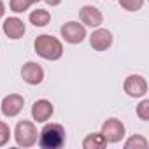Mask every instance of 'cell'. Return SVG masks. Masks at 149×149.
Segmentation results:
<instances>
[{
  "mask_svg": "<svg viewBox=\"0 0 149 149\" xmlns=\"http://www.w3.org/2000/svg\"><path fill=\"white\" fill-rule=\"evenodd\" d=\"M51 21V14L46 9H35L30 13V23L33 26H46Z\"/></svg>",
  "mask_w": 149,
  "mask_h": 149,
  "instance_id": "14",
  "label": "cell"
},
{
  "mask_svg": "<svg viewBox=\"0 0 149 149\" xmlns=\"http://www.w3.org/2000/svg\"><path fill=\"white\" fill-rule=\"evenodd\" d=\"M123 90L128 97L132 98H140L147 93V81L139 76V74H132V76H128L123 83Z\"/></svg>",
  "mask_w": 149,
  "mask_h": 149,
  "instance_id": "6",
  "label": "cell"
},
{
  "mask_svg": "<svg viewBox=\"0 0 149 149\" xmlns=\"http://www.w3.org/2000/svg\"><path fill=\"white\" fill-rule=\"evenodd\" d=\"M37 2H40V0H32V4H37Z\"/></svg>",
  "mask_w": 149,
  "mask_h": 149,
  "instance_id": "22",
  "label": "cell"
},
{
  "mask_svg": "<svg viewBox=\"0 0 149 149\" xmlns=\"http://www.w3.org/2000/svg\"><path fill=\"white\" fill-rule=\"evenodd\" d=\"M21 77L26 84L37 86L44 81V68L35 61H26L21 68Z\"/></svg>",
  "mask_w": 149,
  "mask_h": 149,
  "instance_id": "7",
  "label": "cell"
},
{
  "mask_svg": "<svg viewBox=\"0 0 149 149\" xmlns=\"http://www.w3.org/2000/svg\"><path fill=\"white\" fill-rule=\"evenodd\" d=\"M60 33L65 39V42H68V44H81L86 39V28L79 21H68V23H65L60 28Z\"/></svg>",
  "mask_w": 149,
  "mask_h": 149,
  "instance_id": "5",
  "label": "cell"
},
{
  "mask_svg": "<svg viewBox=\"0 0 149 149\" xmlns=\"http://www.w3.org/2000/svg\"><path fill=\"white\" fill-rule=\"evenodd\" d=\"M23 105H25V98L21 95H18V93L7 95L2 100V114L6 118H16L23 111Z\"/></svg>",
  "mask_w": 149,
  "mask_h": 149,
  "instance_id": "8",
  "label": "cell"
},
{
  "mask_svg": "<svg viewBox=\"0 0 149 149\" xmlns=\"http://www.w3.org/2000/svg\"><path fill=\"white\" fill-rule=\"evenodd\" d=\"M53 112H54V107H53V104L49 100H44L42 98V100L33 102V105H32V118L37 123L49 121V118L53 116Z\"/></svg>",
  "mask_w": 149,
  "mask_h": 149,
  "instance_id": "11",
  "label": "cell"
},
{
  "mask_svg": "<svg viewBox=\"0 0 149 149\" xmlns=\"http://www.w3.org/2000/svg\"><path fill=\"white\" fill-rule=\"evenodd\" d=\"M37 140H39V146L42 149H60L67 140V133H65V128L61 125L46 121Z\"/></svg>",
  "mask_w": 149,
  "mask_h": 149,
  "instance_id": "1",
  "label": "cell"
},
{
  "mask_svg": "<svg viewBox=\"0 0 149 149\" xmlns=\"http://www.w3.org/2000/svg\"><path fill=\"white\" fill-rule=\"evenodd\" d=\"M105 146H107V140L104 139L102 133H90L83 140V147L84 149H104Z\"/></svg>",
  "mask_w": 149,
  "mask_h": 149,
  "instance_id": "13",
  "label": "cell"
},
{
  "mask_svg": "<svg viewBox=\"0 0 149 149\" xmlns=\"http://www.w3.org/2000/svg\"><path fill=\"white\" fill-rule=\"evenodd\" d=\"M137 116L142 119V121H149V100H142L139 105H137Z\"/></svg>",
  "mask_w": 149,
  "mask_h": 149,
  "instance_id": "19",
  "label": "cell"
},
{
  "mask_svg": "<svg viewBox=\"0 0 149 149\" xmlns=\"http://www.w3.org/2000/svg\"><path fill=\"white\" fill-rule=\"evenodd\" d=\"M2 28H4V33H6L9 39H13V40L21 39V37L25 35V32H26L25 23H23L19 18H7V19L4 21Z\"/></svg>",
  "mask_w": 149,
  "mask_h": 149,
  "instance_id": "12",
  "label": "cell"
},
{
  "mask_svg": "<svg viewBox=\"0 0 149 149\" xmlns=\"http://www.w3.org/2000/svg\"><path fill=\"white\" fill-rule=\"evenodd\" d=\"M79 19L84 26H91V28H98L104 23V14L100 13V9H97L95 6H84L79 11Z\"/></svg>",
  "mask_w": 149,
  "mask_h": 149,
  "instance_id": "9",
  "label": "cell"
},
{
  "mask_svg": "<svg viewBox=\"0 0 149 149\" xmlns=\"http://www.w3.org/2000/svg\"><path fill=\"white\" fill-rule=\"evenodd\" d=\"M33 49H35V53H37L40 58L49 60V61H56V60H60L61 54H63V44H61L56 37L46 35V33H44V35H39V37L35 39Z\"/></svg>",
  "mask_w": 149,
  "mask_h": 149,
  "instance_id": "2",
  "label": "cell"
},
{
  "mask_svg": "<svg viewBox=\"0 0 149 149\" xmlns=\"http://www.w3.org/2000/svg\"><path fill=\"white\" fill-rule=\"evenodd\" d=\"M30 6H32V0H11V2H9L11 11H13V13H16V14L28 11V9H30Z\"/></svg>",
  "mask_w": 149,
  "mask_h": 149,
  "instance_id": "16",
  "label": "cell"
},
{
  "mask_svg": "<svg viewBox=\"0 0 149 149\" xmlns=\"http://www.w3.org/2000/svg\"><path fill=\"white\" fill-rule=\"evenodd\" d=\"M90 46L95 51H107L112 46V33L107 28H97L90 35Z\"/></svg>",
  "mask_w": 149,
  "mask_h": 149,
  "instance_id": "10",
  "label": "cell"
},
{
  "mask_svg": "<svg viewBox=\"0 0 149 149\" xmlns=\"http://www.w3.org/2000/svg\"><path fill=\"white\" fill-rule=\"evenodd\" d=\"M100 133L104 135L107 144H116V142L123 140V137H125V125L118 118H109L107 121H104Z\"/></svg>",
  "mask_w": 149,
  "mask_h": 149,
  "instance_id": "4",
  "label": "cell"
},
{
  "mask_svg": "<svg viewBox=\"0 0 149 149\" xmlns=\"http://www.w3.org/2000/svg\"><path fill=\"white\" fill-rule=\"evenodd\" d=\"M119 6L128 11V13H135V11H140L142 6H144V0H119Z\"/></svg>",
  "mask_w": 149,
  "mask_h": 149,
  "instance_id": "17",
  "label": "cell"
},
{
  "mask_svg": "<svg viewBox=\"0 0 149 149\" xmlns=\"http://www.w3.org/2000/svg\"><path fill=\"white\" fill-rule=\"evenodd\" d=\"M4 14H6V6H4V2L0 0V19L4 18Z\"/></svg>",
  "mask_w": 149,
  "mask_h": 149,
  "instance_id": "21",
  "label": "cell"
},
{
  "mask_svg": "<svg viewBox=\"0 0 149 149\" xmlns=\"http://www.w3.org/2000/svg\"><path fill=\"white\" fill-rule=\"evenodd\" d=\"M11 139V128L7 123L4 121H0V147H4Z\"/></svg>",
  "mask_w": 149,
  "mask_h": 149,
  "instance_id": "18",
  "label": "cell"
},
{
  "mask_svg": "<svg viewBox=\"0 0 149 149\" xmlns=\"http://www.w3.org/2000/svg\"><path fill=\"white\" fill-rule=\"evenodd\" d=\"M37 139H39V132H37V126L32 123V121H19L14 128V140L19 147H32L37 144Z\"/></svg>",
  "mask_w": 149,
  "mask_h": 149,
  "instance_id": "3",
  "label": "cell"
},
{
  "mask_svg": "<svg viewBox=\"0 0 149 149\" xmlns=\"http://www.w3.org/2000/svg\"><path fill=\"white\" fill-rule=\"evenodd\" d=\"M147 146H149V142L144 135H133L125 142V149H133V147L135 149H146Z\"/></svg>",
  "mask_w": 149,
  "mask_h": 149,
  "instance_id": "15",
  "label": "cell"
},
{
  "mask_svg": "<svg viewBox=\"0 0 149 149\" xmlns=\"http://www.w3.org/2000/svg\"><path fill=\"white\" fill-rule=\"evenodd\" d=\"M44 2H46L47 6H51V7H56V6L61 4V0H44Z\"/></svg>",
  "mask_w": 149,
  "mask_h": 149,
  "instance_id": "20",
  "label": "cell"
}]
</instances>
